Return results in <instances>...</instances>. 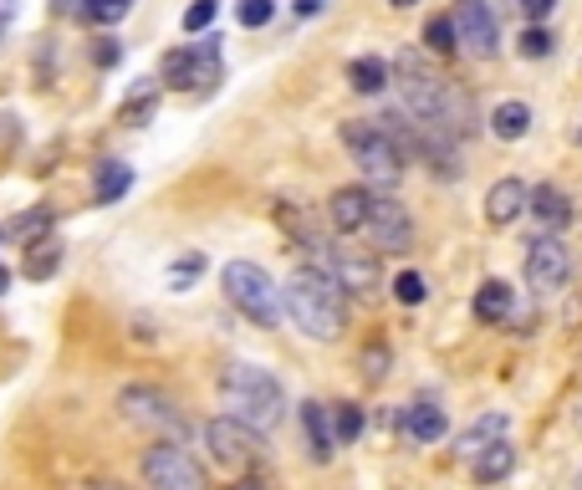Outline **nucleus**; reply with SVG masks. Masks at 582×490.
<instances>
[{"mask_svg": "<svg viewBox=\"0 0 582 490\" xmlns=\"http://www.w3.org/2000/svg\"><path fill=\"white\" fill-rule=\"evenodd\" d=\"M578 144H582V128H578Z\"/></svg>", "mask_w": 582, "mask_h": 490, "instance_id": "09e8293b", "label": "nucleus"}, {"mask_svg": "<svg viewBox=\"0 0 582 490\" xmlns=\"http://www.w3.org/2000/svg\"><path fill=\"white\" fill-rule=\"evenodd\" d=\"M271 15H276V0H240V5H236V21H240V26H266V21H271Z\"/></svg>", "mask_w": 582, "mask_h": 490, "instance_id": "f704fd0d", "label": "nucleus"}, {"mask_svg": "<svg viewBox=\"0 0 582 490\" xmlns=\"http://www.w3.org/2000/svg\"><path fill=\"white\" fill-rule=\"evenodd\" d=\"M347 82H353V92L374 98V92L388 88V61L384 57H358L353 67H347Z\"/></svg>", "mask_w": 582, "mask_h": 490, "instance_id": "bb28decb", "label": "nucleus"}, {"mask_svg": "<svg viewBox=\"0 0 582 490\" xmlns=\"http://www.w3.org/2000/svg\"><path fill=\"white\" fill-rule=\"evenodd\" d=\"M5 286H11V271L0 266V297H5Z\"/></svg>", "mask_w": 582, "mask_h": 490, "instance_id": "c03bdc74", "label": "nucleus"}, {"mask_svg": "<svg viewBox=\"0 0 582 490\" xmlns=\"http://www.w3.org/2000/svg\"><path fill=\"white\" fill-rule=\"evenodd\" d=\"M526 215V184L522 179H495L486 190V220L491 225H516Z\"/></svg>", "mask_w": 582, "mask_h": 490, "instance_id": "dca6fc26", "label": "nucleus"}, {"mask_svg": "<svg viewBox=\"0 0 582 490\" xmlns=\"http://www.w3.org/2000/svg\"><path fill=\"white\" fill-rule=\"evenodd\" d=\"M77 11L88 15V21H98V26H113V21H123V15L134 11V0H82Z\"/></svg>", "mask_w": 582, "mask_h": 490, "instance_id": "7c9ffc66", "label": "nucleus"}, {"mask_svg": "<svg viewBox=\"0 0 582 490\" xmlns=\"http://www.w3.org/2000/svg\"><path fill=\"white\" fill-rule=\"evenodd\" d=\"M568 276H572V251L568 246H562L557 236L532 240V251H526V286L547 297V292H562Z\"/></svg>", "mask_w": 582, "mask_h": 490, "instance_id": "f8f14e48", "label": "nucleus"}, {"mask_svg": "<svg viewBox=\"0 0 582 490\" xmlns=\"http://www.w3.org/2000/svg\"><path fill=\"white\" fill-rule=\"evenodd\" d=\"M368 194L374 190H363V184H343V190H332L328 200V220L338 236H358L363 220H368Z\"/></svg>", "mask_w": 582, "mask_h": 490, "instance_id": "4468645a", "label": "nucleus"}, {"mask_svg": "<svg viewBox=\"0 0 582 490\" xmlns=\"http://www.w3.org/2000/svg\"><path fill=\"white\" fill-rule=\"evenodd\" d=\"M506 434H511V419L501 414V409H491V414H480L476 424H470V430L460 434V460L470 465V460L480 455V449H486V445H495V440H506Z\"/></svg>", "mask_w": 582, "mask_h": 490, "instance_id": "aec40b11", "label": "nucleus"}, {"mask_svg": "<svg viewBox=\"0 0 582 490\" xmlns=\"http://www.w3.org/2000/svg\"><path fill=\"white\" fill-rule=\"evenodd\" d=\"M516 5H522L526 21H547V15L557 11V0H516Z\"/></svg>", "mask_w": 582, "mask_h": 490, "instance_id": "4c0bfd02", "label": "nucleus"}, {"mask_svg": "<svg viewBox=\"0 0 582 490\" xmlns=\"http://www.w3.org/2000/svg\"><path fill=\"white\" fill-rule=\"evenodd\" d=\"M0 36H5V15H0Z\"/></svg>", "mask_w": 582, "mask_h": 490, "instance_id": "49530a36", "label": "nucleus"}, {"mask_svg": "<svg viewBox=\"0 0 582 490\" xmlns=\"http://www.w3.org/2000/svg\"><path fill=\"white\" fill-rule=\"evenodd\" d=\"M230 490H271V486L261 476H251V470H240V476L230 480Z\"/></svg>", "mask_w": 582, "mask_h": 490, "instance_id": "ea45409f", "label": "nucleus"}, {"mask_svg": "<svg viewBox=\"0 0 582 490\" xmlns=\"http://www.w3.org/2000/svg\"><path fill=\"white\" fill-rule=\"evenodd\" d=\"M301 434H307V449H312L317 465H332L338 455V440H332V424H328V403L307 399L301 403Z\"/></svg>", "mask_w": 582, "mask_h": 490, "instance_id": "a211bd4d", "label": "nucleus"}, {"mask_svg": "<svg viewBox=\"0 0 582 490\" xmlns=\"http://www.w3.org/2000/svg\"><path fill=\"white\" fill-rule=\"evenodd\" d=\"M144 480L153 490H205V465L180 440H159L153 449H144Z\"/></svg>", "mask_w": 582, "mask_h": 490, "instance_id": "1a4fd4ad", "label": "nucleus"}, {"mask_svg": "<svg viewBox=\"0 0 582 490\" xmlns=\"http://www.w3.org/2000/svg\"><path fill=\"white\" fill-rule=\"evenodd\" d=\"M52 5H57V11H77V5H82V0H52Z\"/></svg>", "mask_w": 582, "mask_h": 490, "instance_id": "37998d69", "label": "nucleus"}, {"mask_svg": "<svg viewBox=\"0 0 582 490\" xmlns=\"http://www.w3.org/2000/svg\"><path fill=\"white\" fill-rule=\"evenodd\" d=\"M118 52H123V46H118V42H107V36H103L92 57H98V67H113V61H118Z\"/></svg>", "mask_w": 582, "mask_h": 490, "instance_id": "58836bf2", "label": "nucleus"}, {"mask_svg": "<svg viewBox=\"0 0 582 490\" xmlns=\"http://www.w3.org/2000/svg\"><path fill=\"white\" fill-rule=\"evenodd\" d=\"M552 31H541V26H526L522 36H516V52H522L526 61H541V57H552Z\"/></svg>", "mask_w": 582, "mask_h": 490, "instance_id": "2f4dec72", "label": "nucleus"}, {"mask_svg": "<svg viewBox=\"0 0 582 490\" xmlns=\"http://www.w3.org/2000/svg\"><path fill=\"white\" fill-rule=\"evenodd\" d=\"M328 424L338 445H353L363 434V424H368V414H363V403H328Z\"/></svg>", "mask_w": 582, "mask_h": 490, "instance_id": "a878e982", "label": "nucleus"}, {"mask_svg": "<svg viewBox=\"0 0 582 490\" xmlns=\"http://www.w3.org/2000/svg\"><path fill=\"white\" fill-rule=\"evenodd\" d=\"M388 286H393V297H399L403 307H419V301L430 297V286H424V276H419V271H399Z\"/></svg>", "mask_w": 582, "mask_h": 490, "instance_id": "473e14b6", "label": "nucleus"}, {"mask_svg": "<svg viewBox=\"0 0 582 490\" xmlns=\"http://www.w3.org/2000/svg\"><path fill=\"white\" fill-rule=\"evenodd\" d=\"M215 11H220V0H194L190 11H184V31H205L215 21Z\"/></svg>", "mask_w": 582, "mask_h": 490, "instance_id": "e433bc0d", "label": "nucleus"}, {"mask_svg": "<svg viewBox=\"0 0 582 490\" xmlns=\"http://www.w3.org/2000/svg\"><path fill=\"white\" fill-rule=\"evenodd\" d=\"M220 394L230 414L251 430H276L286 419V388L255 363H225L220 368Z\"/></svg>", "mask_w": 582, "mask_h": 490, "instance_id": "7ed1b4c3", "label": "nucleus"}, {"mask_svg": "<svg viewBox=\"0 0 582 490\" xmlns=\"http://www.w3.org/2000/svg\"><path fill=\"white\" fill-rule=\"evenodd\" d=\"M199 271H205V255H199V251L180 255V261L169 266V286H174V292H184V286H194V282H199Z\"/></svg>", "mask_w": 582, "mask_h": 490, "instance_id": "72a5a7b5", "label": "nucleus"}, {"mask_svg": "<svg viewBox=\"0 0 582 490\" xmlns=\"http://www.w3.org/2000/svg\"><path fill=\"white\" fill-rule=\"evenodd\" d=\"M271 215H276V225L297 240L301 251H328V236H322V225L312 220V209L292 205V200H276V205H271Z\"/></svg>", "mask_w": 582, "mask_h": 490, "instance_id": "2eb2a0df", "label": "nucleus"}, {"mask_svg": "<svg viewBox=\"0 0 582 490\" xmlns=\"http://www.w3.org/2000/svg\"><path fill=\"white\" fill-rule=\"evenodd\" d=\"M388 5H393V11H409V5H419V0H388Z\"/></svg>", "mask_w": 582, "mask_h": 490, "instance_id": "a18cd8bd", "label": "nucleus"}, {"mask_svg": "<svg viewBox=\"0 0 582 490\" xmlns=\"http://www.w3.org/2000/svg\"><path fill=\"white\" fill-rule=\"evenodd\" d=\"M282 312L317 342L343 338L347 322V292L332 282V271L322 266H301L292 271V282L282 286Z\"/></svg>", "mask_w": 582, "mask_h": 490, "instance_id": "f03ea898", "label": "nucleus"}, {"mask_svg": "<svg viewBox=\"0 0 582 490\" xmlns=\"http://www.w3.org/2000/svg\"><path fill=\"white\" fill-rule=\"evenodd\" d=\"M578 434H582V414H578Z\"/></svg>", "mask_w": 582, "mask_h": 490, "instance_id": "de8ad7c7", "label": "nucleus"}, {"mask_svg": "<svg viewBox=\"0 0 582 490\" xmlns=\"http://www.w3.org/2000/svg\"><path fill=\"white\" fill-rule=\"evenodd\" d=\"M388 77H399L403 113H409L414 123L440 128V134H449V138H465V134H476V128H480L476 98H470L460 82H449V77L430 72L419 52H403V57L393 61V72H388Z\"/></svg>", "mask_w": 582, "mask_h": 490, "instance_id": "f257e3e1", "label": "nucleus"}, {"mask_svg": "<svg viewBox=\"0 0 582 490\" xmlns=\"http://www.w3.org/2000/svg\"><path fill=\"white\" fill-rule=\"evenodd\" d=\"M153 107H159V77H144V82L128 92V103L118 107V123L138 128V123H149V118H153Z\"/></svg>", "mask_w": 582, "mask_h": 490, "instance_id": "b1692460", "label": "nucleus"}, {"mask_svg": "<svg viewBox=\"0 0 582 490\" xmlns=\"http://www.w3.org/2000/svg\"><path fill=\"white\" fill-rule=\"evenodd\" d=\"M220 82V36H205L194 46H174L159 61V88L174 92H209Z\"/></svg>", "mask_w": 582, "mask_h": 490, "instance_id": "0eeeda50", "label": "nucleus"}, {"mask_svg": "<svg viewBox=\"0 0 582 490\" xmlns=\"http://www.w3.org/2000/svg\"><path fill=\"white\" fill-rule=\"evenodd\" d=\"M470 470H476L480 486H495V480H506L511 470H516V449H511V440H495V445H486L470 460Z\"/></svg>", "mask_w": 582, "mask_h": 490, "instance_id": "4be33fe9", "label": "nucleus"}, {"mask_svg": "<svg viewBox=\"0 0 582 490\" xmlns=\"http://www.w3.org/2000/svg\"><path fill=\"white\" fill-rule=\"evenodd\" d=\"M363 236H374L378 251H409L414 246V220L409 209L393 200V194H368V220H363Z\"/></svg>", "mask_w": 582, "mask_h": 490, "instance_id": "9b49d317", "label": "nucleus"}, {"mask_svg": "<svg viewBox=\"0 0 582 490\" xmlns=\"http://www.w3.org/2000/svg\"><path fill=\"white\" fill-rule=\"evenodd\" d=\"M220 286H225V297L236 301L255 327H276L286 317L282 312V286L271 282V271L255 266V261H230V266L220 271Z\"/></svg>", "mask_w": 582, "mask_h": 490, "instance_id": "39448f33", "label": "nucleus"}, {"mask_svg": "<svg viewBox=\"0 0 582 490\" xmlns=\"http://www.w3.org/2000/svg\"><path fill=\"white\" fill-rule=\"evenodd\" d=\"M384 373H388V347H384V342L363 347V378H368V384H378Z\"/></svg>", "mask_w": 582, "mask_h": 490, "instance_id": "c9c22d12", "label": "nucleus"}, {"mask_svg": "<svg viewBox=\"0 0 582 490\" xmlns=\"http://www.w3.org/2000/svg\"><path fill=\"white\" fill-rule=\"evenodd\" d=\"M61 266V246L57 240H31V255H26V276L31 282H46V276H52V271Z\"/></svg>", "mask_w": 582, "mask_h": 490, "instance_id": "cd10ccee", "label": "nucleus"}, {"mask_svg": "<svg viewBox=\"0 0 582 490\" xmlns=\"http://www.w3.org/2000/svg\"><path fill=\"white\" fill-rule=\"evenodd\" d=\"M0 236H5V230H0Z\"/></svg>", "mask_w": 582, "mask_h": 490, "instance_id": "3c124183", "label": "nucleus"}, {"mask_svg": "<svg viewBox=\"0 0 582 490\" xmlns=\"http://www.w3.org/2000/svg\"><path fill=\"white\" fill-rule=\"evenodd\" d=\"M205 445H209V460L220 465V470H255V465L266 460V440H261V430H251V424H240L236 414L225 419H209L205 424Z\"/></svg>", "mask_w": 582, "mask_h": 490, "instance_id": "6e6552de", "label": "nucleus"}, {"mask_svg": "<svg viewBox=\"0 0 582 490\" xmlns=\"http://www.w3.org/2000/svg\"><path fill=\"white\" fill-rule=\"evenodd\" d=\"M526 209H532L552 236L572 225V200H568V190H557V184H537V190H526Z\"/></svg>", "mask_w": 582, "mask_h": 490, "instance_id": "f3484780", "label": "nucleus"}, {"mask_svg": "<svg viewBox=\"0 0 582 490\" xmlns=\"http://www.w3.org/2000/svg\"><path fill=\"white\" fill-rule=\"evenodd\" d=\"M511 307H516V297H511V286L506 282H486L476 292V317L486 327H495V322H511Z\"/></svg>", "mask_w": 582, "mask_h": 490, "instance_id": "5701e85b", "label": "nucleus"}, {"mask_svg": "<svg viewBox=\"0 0 582 490\" xmlns=\"http://www.w3.org/2000/svg\"><path fill=\"white\" fill-rule=\"evenodd\" d=\"M328 261H332V282L343 286V292H353V297H374L378 286H384V276H378V255L363 251V246H328Z\"/></svg>", "mask_w": 582, "mask_h": 490, "instance_id": "ddd939ff", "label": "nucleus"}, {"mask_svg": "<svg viewBox=\"0 0 582 490\" xmlns=\"http://www.w3.org/2000/svg\"><path fill=\"white\" fill-rule=\"evenodd\" d=\"M491 134L501 138V144H516V138L532 134V107L526 103H501L491 113Z\"/></svg>", "mask_w": 582, "mask_h": 490, "instance_id": "393cba45", "label": "nucleus"}, {"mask_svg": "<svg viewBox=\"0 0 582 490\" xmlns=\"http://www.w3.org/2000/svg\"><path fill=\"white\" fill-rule=\"evenodd\" d=\"M424 46H430L434 57H455V52H460V42H455V21H449V15H434L430 26H424Z\"/></svg>", "mask_w": 582, "mask_h": 490, "instance_id": "c85d7f7f", "label": "nucleus"}, {"mask_svg": "<svg viewBox=\"0 0 582 490\" xmlns=\"http://www.w3.org/2000/svg\"><path fill=\"white\" fill-rule=\"evenodd\" d=\"M578 490H582V476H578Z\"/></svg>", "mask_w": 582, "mask_h": 490, "instance_id": "8fccbe9b", "label": "nucleus"}, {"mask_svg": "<svg viewBox=\"0 0 582 490\" xmlns=\"http://www.w3.org/2000/svg\"><path fill=\"white\" fill-rule=\"evenodd\" d=\"M118 409L128 424H138V430H149V434H164V440H180V445H190V414H184L180 403L169 399L164 388H153V384H128L118 394Z\"/></svg>", "mask_w": 582, "mask_h": 490, "instance_id": "423d86ee", "label": "nucleus"}, {"mask_svg": "<svg viewBox=\"0 0 582 490\" xmlns=\"http://www.w3.org/2000/svg\"><path fill=\"white\" fill-rule=\"evenodd\" d=\"M403 430H409L414 445H434V440H445L449 414L440 403H409V409H403Z\"/></svg>", "mask_w": 582, "mask_h": 490, "instance_id": "6ab92c4d", "label": "nucleus"}, {"mask_svg": "<svg viewBox=\"0 0 582 490\" xmlns=\"http://www.w3.org/2000/svg\"><path fill=\"white\" fill-rule=\"evenodd\" d=\"M338 138H343V149L358 159L363 174L374 179V184H384V190H393V184L403 179V169H409V159L399 153V144H393L374 118H347L343 128H338Z\"/></svg>", "mask_w": 582, "mask_h": 490, "instance_id": "20e7f679", "label": "nucleus"}, {"mask_svg": "<svg viewBox=\"0 0 582 490\" xmlns=\"http://www.w3.org/2000/svg\"><path fill=\"white\" fill-rule=\"evenodd\" d=\"M449 21H455V42H460L465 52H470V57L491 61L495 52H501V31H495L491 0H455Z\"/></svg>", "mask_w": 582, "mask_h": 490, "instance_id": "9d476101", "label": "nucleus"}, {"mask_svg": "<svg viewBox=\"0 0 582 490\" xmlns=\"http://www.w3.org/2000/svg\"><path fill=\"white\" fill-rule=\"evenodd\" d=\"M46 230H52V209H26V215H15V225H11V236L21 240V246L42 240Z\"/></svg>", "mask_w": 582, "mask_h": 490, "instance_id": "c756f323", "label": "nucleus"}, {"mask_svg": "<svg viewBox=\"0 0 582 490\" xmlns=\"http://www.w3.org/2000/svg\"><path fill=\"white\" fill-rule=\"evenodd\" d=\"M317 11H322V0H297V15H301V21H307V15H317Z\"/></svg>", "mask_w": 582, "mask_h": 490, "instance_id": "a19ab883", "label": "nucleus"}, {"mask_svg": "<svg viewBox=\"0 0 582 490\" xmlns=\"http://www.w3.org/2000/svg\"><path fill=\"white\" fill-rule=\"evenodd\" d=\"M82 490H123V486H118V480H88Z\"/></svg>", "mask_w": 582, "mask_h": 490, "instance_id": "79ce46f5", "label": "nucleus"}, {"mask_svg": "<svg viewBox=\"0 0 582 490\" xmlns=\"http://www.w3.org/2000/svg\"><path fill=\"white\" fill-rule=\"evenodd\" d=\"M128 190H134V169H128V163L123 159L98 163V174H92V200H98V205H118Z\"/></svg>", "mask_w": 582, "mask_h": 490, "instance_id": "412c9836", "label": "nucleus"}]
</instances>
